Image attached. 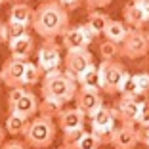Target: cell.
<instances>
[{
	"label": "cell",
	"instance_id": "cell-6",
	"mask_svg": "<svg viewBox=\"0 0 149 149\" xmlns=\"http://www.w3.org/2000/svg\"><path fill=\"white\" fill-rule=\"evenodd\" d=\"M118 48H120V56L128 57V59H138L149 52V40L143 31L128 29L124 40L118 44Z\"/></svg>",
	"mask_w": 149,
	"mask_h": 149
},
{
	"label": "cell",
	"instance_id": "cell-29",
	"mask_svg": "<svg viewBox=\"0 0 149 149\" xmlns=\"http://www.w3.org/2000/svg\"><path fill=\"white\" fill-rule=\"evenodd\" d=\"M97 147H100V141L94 138L92 132H84L74 149H97Z\"/></svg>",
	"mask_w": 149,
	"mask_h": 149
},
{
	"label": "cell",
	"instance_id": "cell-37",
	"mask_svg": "<svg viewBox=\"0 0 149 149\" xmlns=\"http://www.w3.org/2000/svg\"><path fill=\"white\" fill-rule=\"evenodd\" d=\"M4 42H8V36H6V23L0 21V46Z\"/></svg>",
	"mask_w": 149,
	"mask_h": 149
},
{
	"label": "cell",
	"instance_id": "cell-42",
	"mask_svg": "<svg viewBox=\"0 0 149 149\" xmlns=\"http://www.w3.org/2000/svg\"><path fill=\"white\" fill-rule=\"evenodd\" d=\"M0 86H2V80H0Z\"/></svg>",
	"mask_w": 149,
	"mask_h": 149
},
{
	"label": "cell",
	"instance_id": "cell-8",
	"mask_svg": "<svg viewBox=\"0 0 149 149\" xmlns=\"http://www.w3.org/2000/svg\"><path fill=\"white\" fill-rule=\"evenodd\" d=\"M63 65H65V73L71 74L74 80L79 79L80 74L86 69L94 65V56L88 50H80V52H67L65 59H63Z\"/></svg>",
	"mask_w": 149,
	"mask_h": 149
},
{
	"label": "cell",
	"instance_id": "cell-4",
	"mask_svg": "<svg viewBox=\"0 0 149 149\" xmlns=\"http://www.w3.org/2000/svg\"><path fill=\"white\" fill-rule=\"evenodd\" d=\"M97 74H100V90H103L105 94H117L123 79L128 73L118 61H101V65L97 67Z\"/></svg>",
	"mask_w": 149,
	"mask_h": 149
},
{
	"label": "cell",
	"instance_id": "cell-39",
	"mask_svg": "<svg viewBox=\"0 0 149 149\" xmlns=\"http://www.w3.org/2000/svg\"><path fill=\"white\" fill-rule=\"evenodd\" d=\"M4 140H6V130H4V126L0 124V147H2V143H4Z\"/></svg>",
	"mask_w": 149,
	"mask_h": 149
},
{
	"label": "cell",
	"instance_id": "cell-38",
	"mask_svg": "<svg viewBox=\"0 0 149 149\" xmlns=\"http://www.w3.org/2000/svg\"><path fill=\"white\" fill-rule=\"evenodd\" d=\"M138 4H140V8L143 10V13L147 15V19H149V0H136Z\"/></svg>",
	"mask_w": 149,
	"mask_h": 149
},
{
	"label": "cell",
	"instance_id": "cell-18",
	"mask_svg": "<svg viewBox=\"0 0 149 149\" xmlns=\"http://www.w3.org/2000/svg\"><path fill=\"white\" fill-rule=\"evenodd\" d=\"M111 17L107 13H103L101 10H92L88 13V21H86V29L90 31V35L96 36V35H103L105 27L109 25Z\"/></svg>",
	"mask_w": 149,
	"mask_h": 149
},
{
	"label": "cell",
	"instance_id": "cell-10",
	"mask_svg": "<svg viewBox=\"0 0 149 149\" xmlns=\"http://www.w3.org/2000/svg\"><path fill=\"white\" fill-rule=\"evenodd\" d=\"M25 65L27 61H19V59H12L8 57L0 69V80L6 84L8 88H19L23 86V73H25Z\"/></svg>",
	"mask_w": 149,
	"mask_h": 149
},
{
	"label": "cell",
	"instance_id": "cell-25",
	"mask_svg": "<svg viewBox=\"0 0 149 149\" xmlns=\"http://www.w3.org/2000/svg\"><path fill=\"white\" fill-rule=\"evenodd\" d=\"M42 79V73H40V69L36 67V63H31V61H27L25 65V73H23V88L25 86H33V84H36L38 80Z\"/></svg>",
	"mask_w": 149,
	"mask_h": 149
},
{
	"label": "cell",
	"instance_id": "cell-19",
	"mask_svg": "<svg viewBox=\"0 0 149 149\" xmlns=\"http://www.w3.org/2000/svg\"><path fill=\"white\" fill-rule=\"evenodd\" d=\"M33 12H35V10L29 4H25V2H15V4L10 8V21L21 23V25L29 27L31 21H33Z\"/></svg>",
	"mask_w": 149,
	"mask_h": 149
},
{
	"label": "cell",
	"instance_id": "cell-35",
	"mask_svg": "<svg viewBox=\"0 0 149 149\" xmlns=\"http://www.w3.org/2000/svg\"><path fill=\"white\" fill-rule=\"evenodd\" d=\"M0 149H29L23 141H17V140H12V141H4Z\"/></svg>",
	"mask_w": 149,
	"mask_h": 149
},
{
	"label": "cell",
	"instance_id": "cell-2",
	"mask_svg": "<svg viewBox=\"0 0 149 149\" xmlns=\"http://www.w3.org/2000/svg\"><path fill=\"white\" fill-rule=\"evenodd\" d=\"M77 94V80L67 74L65 71H52V73L42 77V97L44 100H52L57 103H67L74 100Z\"/></svg>",
	"mask_w": 149,
	"mask_h": 149
},
{
	"label": "cell",
	"instance_id": "cell-26",
	"mask_svg": "<svg viewBox=\"0 0 149 149\" xmlns=\"http://www.w3.org/2000/svg\"><path fill=\"white\" fill-rule=\"evenodd\" d=\"M61 103H57V101H52V100H42V103L38 105V111H40V115L42 117H48V118H52V117H57V115L61 113Z\"/></svg>",
	"mask_w": 149,
	"mask_h": 149
},
{
	"label": "cell",
	"instance_id": "cell-27",
	"mask_svg": "<svg viewBox=\"0 0 149 149\" xmlns=\"http://www.w3.org/2000/svg\"><path fill=\"white\" fill-rule=\"evenodd\" d=\"M27 25H21V23H13V21H8L6 23V36L8 40H15V38H21V36L27 35Z\"/></svg>",
	"mask_w": 149,
	"mask_h": 149
},
{
	"label": "cell",
	"instance_id": "cell-5",
	"mask_svg": "<svg viewBox=\"0 0 149 149\" xmlns=\"http://www.w3.org/2000/svg\"><path fill=\"white\" fill-rule=\"evenodd\" d=\"M36 59H38L36 67L40 69L42 77L52 71H57L61 65V46L56 40H44L36 52Z\"/></svg>",
	"mask_w": 149,
	"mask_h": 149
},
{
	"label": "cell",
	"instance_id": "cell-23",
	"mask_svg": "<svg viewBox=\"0 0 149 149\" xmlns=\"http://www.w3.org/2000/svg\"><path fill=\"white\" fill-rule=\"evenodd\" d=\"M118 94L120 97H132V100H136L140 96V90H138V84L134 80V74H126L120 82V88H118Z\"/></svg>",
	"mask_w": 149,
	"mask_h": 149
},
{
	"label": "cell",
	"instance_id": "cell-3",
	"mask_svg": "<svg viewBox=\"0 0 149 149\" xmlns=\"http://www.w3.org/2000/svg\"><path fill=\"white\" fill-rule=\"evenodd\" d=\"M23 136H25V141L31 145V147L46 149L56 140V124H54L52 118L40 115V117H35V118H31V120H27Z\"/></svg>",
	"mask_w": 149,
	"mask_h": 149
},
{
	"label": "cell",
	"instance_id": "cell-34",
	"mask_svg": "<svg viewBox=\"0 0 149 149\" xmlns=\"http://www.w3.org/2000/svg\"><path fill=\"white\" fill-rule=\"evenodd\" d=\"M113 0H84V4H86V8L92 12V10H101L105 8V6H109Z\"/></svg>",
	"mask_w": 149,
	"mask_h": 149
},
{
	"label": "cell",
	"instance_id": "cell-14",
	"mask_svg": "<svg viewBox=\"0 0 149 149\" xmlns=\"http://www.w3.org/2000/svg\"><path fill=\"white\" fill-rule=\"evenodd\" d=\"M10 113L19 115V117H23V118L29 120L31 117H35V115L38 113V100H36V96L31 92V90H27V92L17 100V103L10 107Z\"/></svg>",
	"mask_w": 149,
	"mask_h": 149
},
{
	"label": "cell",
	"instance_id": "cell-1",
	"mask_svg": "<svg viewBox=\"0 0 149 149\" xmlns=\"http://www.w3.org/2000/svg\"><path fill=\"white\" fill-rule=\"evenodd\" d=\"M31 25L44 40H56L69 29V12L57 0H46L33 12Z\"/></svg>",
	"mask_w": 149,
	"mask_h": 149
},
{
	"label": "cell",
	"instance_id": "cell-24",
	"mask_svg": "<svg viewBox=\"0 0 149 149\" xmlns=\"http://www.w3.org/2000/svg\"><path fill=\"white\" fill-rule=\"evenodd\" d=\"M100 56L103 61H117V57L120 56V48L118 44L109 42V40H103L100 44Z\"/></svg>",
	"mask_w": 149,
	"mask_h": 149
},
{
	"label": "cell",
	"instance_id": "cell-20",
	"mask_svg": "<svg viewBox=\"0 0 149 149\" xmlns=\"http://www.w3.org/2000/svg\"><path fill=\"white\" fill-rule=\"evenodd\" d=\"M128 29L126 25H124L123 21H117V19H111L109 25L105 27V31H103V35H105V38L109 40V42H115V44H120L124 40V36H126Z\"/></svg>",
	"mask_w": 149,
	"mask_h": 149
},
{
	"label": "cell",
	"instance_id": "cell-16",
	"mask_svg": "<svg viewBox=\"0 0 149 149\" xmlns=\"http://www.w3.org/2000/svg\"><path fill=\"white\" fill-rule=\"evenodd\" d=\"M123 17L126 21V25L130 29H136V31H141V27L147 23V15L143 13V10L140 8L136 0L126 2V6L123 8Z\"/></svg>",
	"mask_w": 149,
	"mask_h": 149
},
{
	"label": "cell",
	"instance_id": "cell-9",
	"mask_svg": "<svg viewBox=\"0 0 149 149\" xmlns=\"http://www.w3.org/2000/svg\"><path fill=\"white\" fill-rule=\"evenodd\" d=\"M74 101H77V109H79L84 117H90L92 113H96V111L103 105L100 90H88V88H77Z\"/></svg>",
	"mask_w": 149,
	"mask_h": 149
},
{
	"label": "cell",
	"instance_id": "cell-22",
	"mask_svg": "<svg viewBox=\"0 0 149 149\" xmlns=\"http://www.w3.org/2000/svg\"><path fill=\"white\" fill-rule=\"evenodd\" d=\"M25 126H27V118L19 117V115L10 113V115H8V118H6L4 130L8 132V134H12V136H19V134H23Z\"/></svg>",
	"mask_w": 149,
	"mask_h": 149
},
{
	"label": "cell",
	"instance_id": "cell-31",
	"mask_svg": "<svg viewBox=\"0 0 149 149\" xmlns=\"http://www.w3.org/2000/svg\"><path fill=\"white\" fill-rule=\"evenodd\" d=\"M134 80H136V84H138L140 94H147L149 92V73H138V74H134Z\"/></svg>",
	"mask_w": 149,
	"mask_h": 149
},
{
	"label": "cell",
	"instance_id": "cell-17",
	"mask_svg": "<svg viewBox=\"0 0 149 149\" xmlns=\"http://www.w3.org/2000/svg\"><path fill=\"white\" fill-rule=\"evenodd\" d=\"M90 120H92V128H94V130H115L113 107L101 105L96 113L90 115Z\"/></svg>",
	"mask_w": 149,
	"mask_h": 149
},
{
	"label": "cell",
	"instance_id": "cell-32",
	"mask_svg": "<svg viewBox=\"0 0 149 149\" xmlns=\"http://www.w3.org/2000/svg\"><path fill=\"white\" fill-rule=\"evenodd\" d=\"M27 90L23 86H19V88H10V94H8V109L12 105H15V103H17V100L19 97L23 96V94H25Z\"/></svg>",
	"mask_w": 149,
	"mask_h": 149
},
{
	"label": "cell",
	"instance_id": "cell-13",
	"mask_svg": "<svg viewBox=\"0 0 149 149\" xmlns=\"http://www.w3.org/2000/svg\"><path fill=\"white\" fill-rule=\"evenodd\" d=\"M138 143L136 140V128L130 126V124H123L113 130V136H111V145L115 149H134Z\"/></svg>",
	"mask_w": 149,
	"mask_h": 149
},
{
	"label": "cell",
	"instance_id": "cell-11",
	"mask_svg": "<svg viewBox=\"0 0 149 149\" xmlns=\"http://www.w3.org/2000/svg\"><path fill=\"white\" fill-rule=\"evenodd\" d=\"M138 111H140V101L132 100V97H120L117 101V105L113 107L115 118H118L123 124H130V126L136 124Z\"/></svg>",
	"mask_w": 149,
	"mask_h": 149
},
{
	"label": "cell",
	"instance_id": "cell-41",
	"mask_svg": "<svg viewBox=\"0 0 149 149\" xmlns=\"http://www.w3.org/2000/svg\"><path fill=\"white\" fill-rule=\"evenodd\" d=\"M145 36H147V40H149V33H147V35H145Z\"/></svg>",
	"mask_w": 149,
	"mask_h": 149
},
{
	"label": "cell",
	"instance_id": "cell-36",
	"mask_svg": "<svg viewBox=\"0 0 149 149\" xmlns=\"http://www.w3.org/2000/svg\"><path fill=\"white\" fill-rule=\"evenodd\" d=\"M57 2H59L65 10L67 8H77V6L80 4V0H57Z\"/></svg>",
	"mask_w": 149,
	"mask_h": 149
},
{
	"label": "cell",
	"instance_id": "cell-28",
	"mask_svg": "<svg viewBox=\"0 0 149 149\" xmlns=\"http://www.w3.org/2000/svg\"><path fill=\"white\" fill-rule=\"evenodd\" d=\"M84 132H86L84 128L65 132V134H63V147H61V149H74V147H77V143H79V140L82 138Z\"/></svg>",
	"mask_w": 149,
	"mask_h": 149
},
{
	"label": "cell",
	"instance_id": "cell-15",
	"mask_svg": "<svg viewBox=\"0 0 149 149\" xmlns=\"http://www.w3.org/2000/svg\"><path fill=\"white\" fill-rule=\"evenodd\" d=\"M84 117L77 107H71V109H61V113L57 115V124L63 132L69 130H79V128H84Z\"/></svg>",
	"mask_w": 149,
	"mask_h": 149
},
{
	"label": "cell",
	"instance_id": "cell-30",
	"mask_svg": "<svg viewBox=\"0 0 149 149\" xmlns=\"http://www.w3.org/2000/svg\"><path fill=\"white\" fill-rule=\"evenodd\" d=\"M136 124H140V126H149V100L140 103V111H138Z\"/></svg>",
	"mask_w": 149,
	"mask_h": 149
},
{
	"label": "cell",
	"instance_id": "cell-12",
	"mask_svg": "<svg viewBox=\"0 0 149 149\" xmlns=\"http://www.w3.org/2000/svg\"><path fill=\"white\" fill-rule=\"evenodd\" d=\"M8 46H10V57L19 59V61H29V57L35 52V40L31 35H25L15 40H8Z\"/></svg>",
	"mask_w": 149,
	"mask_h": 149
},
{
	"label": "cell",
	"instance_id": "cell-21",
	"mask_svg": "<svg viewBox=\"0 0 149 149\" xmlns=\"http://www.w3.org/2000/svg\"><path fill=\"white\" fill-rule=\"evenodd\" d=\"M77 82L80 84V88H88V90H100V74H97V67H90L80 74Z\"/></svg>",
	"mask_w": 149,
	"mask_h": 149
},
{
	"label": "cell",
	"instance_id": "cell-43",
	"mask_svg": "<svg viewBox=\"0 0 149 149\" xmlns=\"http://www.w3.org/2000/svg\"><path fill=\"white\" fill-rule=\"evenodd\" d=\"M0 6H2V4H0Z\"/></svg>",
	"mask_w": 149,
	"mask_h": 149
},
{
	"label": "cell",
	"instance_id": "cell-33",
	"mask_svg": "<svg viewBox=\"0 0 149 149\" xmlns=\"http://www.w3.org/2000/svg\"><path fill=\"white\" fill-rule=\"evenodd\" d=\"M136 140H138V143H143L149 147V126H138L136 128Z\"/></svg>",
	"mask_w": 149,
	"mask_h": 149
},
{
	"label": "cell",
	"instance_id": "cell-40",
	"mask_svg": "<svg viewBox=\"0 0 149 149\" xmlns=\"http://www.w3.org/2000/svg\"><path fill=\"white\" fill-rule=\"evenodd\" d=\"M4 2H15V0H0V4H4Z\"/></svg>",
	"mask_w": 149,
	"mask_h": 149
},
{
	"label": "cell",
	"instance_id": "cell-7",
	"mask_svg": "<svg viewBox=\"0 0 149 149\" xmlns=\"http://www.w3.org/2000/svg\"><path fill=\"white\" fill-rule=\"evenodd\" d=\"M63 48L67 52H80V50H88L90 42L94 36L90 35V31L86 29V25H79V27H69L63 33Z\"/></svg>",
	"mask_w": 149,
	"mask_h": 149
}]
</instances>
